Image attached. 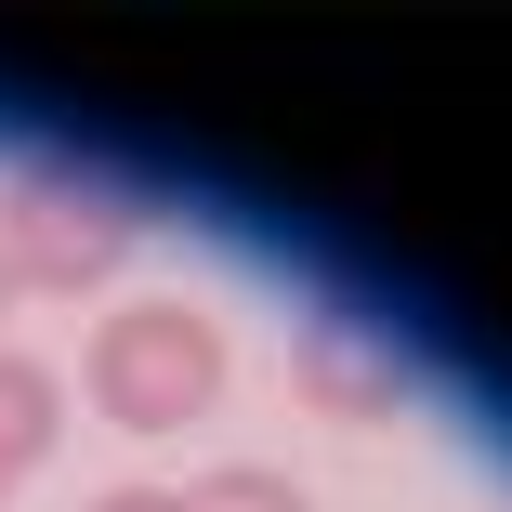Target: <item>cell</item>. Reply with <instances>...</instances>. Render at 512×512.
I'll return each mask as SVG.
<instances>
[{"label":"cell","mask_w":512,"mask_h":512,"mask_svg":"<svg viewBox=\"0 0 512 512\" xmlns=\"http://www.w3.org/2000/svg\"><path fill=\"white\" fill-rule=\"evenodd\" d=\"M197 381H211V355H197V329L171 342V329L145 316V329H119V342H106V394H119V421H171V407H184Z\"/></svg>","instance_id":"6da1fadb"},{"label":"cell","mask_w":512,"mask_h":512,"mask_svg":"<svg viewBox=\"0 0 512 512\" xmlns=\"http://www.w3.org/2000/svg\"><path fill=\"white\" fill-rule=\"evenodd\" d=\"M119 512H171V499H119Z\"/></svg>","instance_id":"7a4b0ae2"}]
</instances>
